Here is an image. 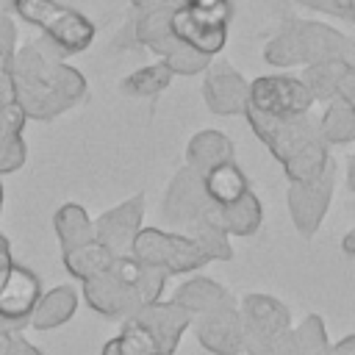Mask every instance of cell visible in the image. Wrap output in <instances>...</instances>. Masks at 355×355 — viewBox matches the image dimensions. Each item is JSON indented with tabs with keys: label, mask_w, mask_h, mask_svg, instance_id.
I'll return each instance as SVG.
<instances>
[{
	"label": "cell",
	"mask_w": 355,
	"mask_h": 355,
	"mask_svg": "<svg viewBox=\"0 0 355 355\" xmlns=\"http://www.w3.org/2000/svg\"><path fill=\"white\" fill-rule=\"evenodd\" d=\"M247 108L269 119H291V116L311 114L313 97L305 89L302 78L277 72V75H261L250 80Z\"/></svg>",
	"instance_id": "8992f818"
},
{
	"label": "cell",
	"mask_w": 355,
	"mask_h": 355,
	"mask_svg": "<svg viewBox=\"0 0 355 355\" xmlns=\"http://www.w3.org/2000/svg\"><path fill=\"white\" fill-rule=\"evenodd\" d=\"M28 116L22 114V108L14 103V105H6L0 108V136H11V133H22Z\"/></svg>",
	"instance_id": "8d00e7d4"
},
{
	"label": "cell",
	"mask_w": 355,
	"mask_h": 355,
	"mask_svg": "<svg viewBox=\"0 0 355 355\" xmlns=\"http://www.w3.org/2000/svg\"><path fill=\"white\" fill-rule=\"evenodd\" d=\"M183 6H189L197 14L211 17L216 22H225V25H230V17H233V3L230 0H183Z\"/></svg>",
	"instance_id": "d590c367"
},
{
	"label": "cell",
	"mask_w": 355,
	"mask_h": 355,
	"mask_svg": "<svg viewBox=\"0 0 355 355\" xmlns=\"http://www.w3.org/2000/svg\"><path fill=\"white\" fill-rule=\"evenodd\" d=\"M8 261H14V258H11V244H8V239L0 233V269H3Z\"/></svg>",
	"instance_id": "7dc6e473"
},
{
	"label": "cell",
	"mask_w": 355,
	"mask_h": 355,
	"mask_svg": "<svg viewBox=\"0 0 355 355\" xmlns=\"http://www.w3.org/2000/svg\"><path fill=\"white\" fill-rule=\"evenodd\" d=\"M202 100L216 116L244 114L250 100V80L225 61L211 64L202 78Z\"/></svg>",
	"instance_id": "7c38bea8"
},
{
	"label": "cell",
	"mask_w": 355,
	"mask_h": 355,
	"mask_svg": "<svg viewBox=\"0 0 355 355\" xmlns=\"http://www.w3.org/2000/svg\"><path fill=\"white\" fill-rule=\"evenodd\" d=\"M347 186H349V191L355 194V155L347 161Z\"/></svg>",
	"instance_id": "f907efd6"
},
{
	"label": "cell",
	"mask_w": 355,
	"mask_h": 355,
	"mask_svg": "<svg viewBox=\"0 0 355 355\" xmlns=\"http://www.w3.org/2000/svg\"><path fill=\"white\" fill-rule=\"evenodd\" d=\"M275 355H302L300 347H297V338H294V330H286L275 338Z\"/></svg>",
	"instance_id": "b9f144b4"
},
{
	"label": "cell",
	"mask_w": 355,
	"mask_h": 355,
	"mask_svg": "<svg viewBox=\"0 0 355 355\" xmlns=\"http://www.w3.org/2000/svg\"><path fill=\"white\" fill-rule=\"evenodd\" d=\"M14 14L42 31L58 55H75L94 42V22L61 0H17Z\"/></svg>",
	"instance_id": "3957f363"
},
{
	"label": "cell",
	"mask_w": 355,
	"mask_h": 355,
	"mask_svg": "<svg viewBox=\"0 0 355 355\" xmlns=\"http://www.w3.org/2000/svg\"><path fill=\"white\" fill-rule=\"evenodd\" d=\"M42 297V280L25 263L8 261L0 269V330L22 333Z\"/></svg>",
	"instance_id": "ba28073f"
},
{
	"label": "cell",
	"mask_w": 355,
	"mask_h": 355,
	"mask_svg": "<svg viewBox=\"0 0 355 355\" xmlns=\"http://www.w3.org/2000/svg\"><path fill=\"white\" fill-rule=\"evenodd\" d=\"M319 133H322L327 147L352 144L355 141V111L338 97L324 103V111L319 116Z\"/></svg>",
	"instance_id": "83f0119b"
},
{
	"label": "cell",
	"mask_w": 355,
	"mask_h": 355,
	"mask_svg": "<svg viewBox=\"0 0 355 355\" xmlns=\"http://www.w3.org/2000/svg\"><path fill=\"white\" fill-rule=\"evenodd\" d=\"M133 36L141 47L155 53L158 58L169 55L180 42L172 33V11H147L136 14L133 19Z\"/></svg>",
	"instance_id": "ffe728a7"
},
{
	"label": "cell",
	"mask_w": 355,
	"mask_h": 355,
	"mask_svg": "<svg viewBox=\"0 0 355 355\" xmlns=\"http://www.w3.org/2000/svg\"><path fill=\"white\" fill-rule=\"evenodd\" d=\"M297 3L305 6V8H311V11H322V14H333V17H338L333 0H297Z\"/></svg>",
	"instance_id": "f6af8a7d"
},
{
	"label": "cell",
	"mask_w": 355,
	"mask_h": 355,
	"mask_svg": "<svg viewBox=\"0 0 355 355\" xmlns=\"http://www.w3.org/2000/svg\"><path fill=\"white\" fill-rule=\"evenodd\" d=\"M349 64L352 61H347V58H324V61L308 64L302 69L300 78H302L305 89L311 92L313 103H330V100H336L338 83H341V78H344V72H347Z\"/></svg>",
	"instance_id": "cb8c5ba5"
},
{
	"label": "cell",
	"mask_w": 355,
	"mask_h": 355,
	"mask_svg": "<svg viewBox=\"0 0 355 355\" xmlns=\"http://www.w3.org/2000/svg\"><path fill=\"white\" fill-rule=\"evenodd\" d=\"M172 78L175 75L166 69V64L155 61V64L139 67L130 75H125L119 89H122V94H130V97H155V94H161L172 83Z\"/></svg>",
	"instance_id": "f546056e"
},
{
	"label": "cell",
	"mask_w": 355,
	"mask_h": 355,
	"mask_svg": "<svg viewBox=\"0 0 355 355\" xmlns=\"http://www.w3.org/2000/svg\"><path fill=\"white\" fill-rule=\"evenodd\" d=\"M222 219H225V227H227L230 239L233 236H241L244 239V236L258 233V227L263 222V205H261L258 194L250 189L244 197H239L236 202H230V205L222 208Z\"/></svg>",
	"instance_id": "4316f807"
},
{
	"label": "cell",
	"mask_w": 355,
	"mask_h": 355,
	"mask_svg": "<svg viewBox=\"0 0 355 355\" xmlns=\"http://www.w3.org/2000/svg\"><path fill=\"white\" fill-rule=\"evenodd\" d=\"M141 227H144V197L136 194L94 219V241L108 247L114 255H130L133 239Z\"/></svg>",
	"instance_id": "8fae6325"
},
{
	"label": "cell",
	"mask_w": 355,
	"mask_h": 355,
	"mask_svg": "<svg viewBox=\"0 0 355 355\" xmlns=\"http://www.w3.org/2000/svg\"><path fill=\"white\" fill-rule=\"evenodd\" d=\"M53 230L55 239L64 250H72L78 244H86L94 239V219L89 216V211L78 202H64L55 214H53Z\"/></svg>",
	"instance_id": "603a6c76"
},
{
	"label": "cell",
	"mask_w": 355,
	"mask_h": 355,
	"mask_svg": "<svg viewBox=\"0 0 355 355\" xmlns=\"http://www.w3.org/2000/svg\"><path fill=\"white\" fill-rule=\"evenodd\" d=\"M333 6H336V14L338 17L355 22V0H333Z\"/></svg>",
	"instance_id": "bcb514c9"
},
{
	"label": "cell",
	"mask_w": 355,
	"mask_h": 355,
	"mask_svg": "<svg viewBox=\"0 0 355 355\" xmlns=\"http://www.w3.org/2000/svg\"><path fill=\"white\" fill-rule=\"evenodd\" d=\"M244 352L247 355H275V338H261L244 333Z\"/></svg>",
	"instance_id": "74e56055"
},
{
	"label": "cell",
	"mask_w": 355,
	"mask_h": 355,
	"mask_svg": "<svg viewBox=\"0 0 355 355\" xmlns=\"http://www.w3.org/2000/svg\"><path fill=\"white\" fill-rule=\"evenodd\" d=\"M61 261H64V269L78 280V283H86L103 272L111 269V263L116 261V255L103 247L100 241H86V244H78L72 250H64L61 252Z\"/></svg>",
	"instance_id": "7402d4cb"
},
{
	"label": "cell",
	"mask_w": 355,
	"mask_h": 355,
	"mask_svg": "<svg viewBox=\"0 0 355 355\" xmlns=\"http://www.w3.org/2000/svg\"><path fill=\"white\" fill-rule=\"evenodd\" d=\"M330 166H333L330 147L324 144V139H319V141L308 144L302 153H297L288 164H283V172L288 178V183H305V180L324 175Z\"/></svg>",
	"instance_id": "f1b7e54d"
},
{
	"label": "cell",
	"mask_w": 355,
	"mask_h": 355,
	"mask_svg": "<svg viewBox=\"0 0 355 355\" xmlns=\"http://www.w3.org/2000/svg\"><path fill=\"white\" fill-rule=\"evenodd\" d=\"M341 250H344V255H349V258H355V227L341 239Z\"/></svg>",
	"instance_id": "c3c4849f"
},
{
	"label": "cell",
	"mask_w": 355,
	"mask_h": 355,
	"mask_svg": "<svg viewBox=\"0 0 355 355\" xmlns=\"http://www.w3.org/2000/svg\"><path fill=\"white\" fill-rule=\"evenodd\" d=\"M78 311V288L72 286H55L50 291H42L28 327L33 330H55L61 324H67Z\"/></svg>",
	"instance_id": "d6986e66"
},
{
	"label": "cell",
	"mask_w": 355,
	"mask_h": 355,
	"mask_svg": "<svg viewBox=\"0 0 355 355\" xmlns=\"http://www.w3.org/2000/svg\"><path fill=\"white\" fill-rule=\"evenodd\" d=\"M216 205L208 200L205 186H202V175H197L194 169L183 166L175 172V178L169 180L164 200H161V214L172 227L180 230H191L197 227Z\"/></svg>",
	"instance_id": "9c48e42d"
},
{
	"label": "cell",
	"mask_w": 355,
	"mask_h": 355,
	"mask_svg": "<svg viewBox=\"0 0 355 355\" xmlns=\"http://www.w3.org/2000/svg\"><path fill=\"white\" fill-rule=\"evenodd\" d=\"M14 6H17V0H0V11H14Z\"/></svg>",
	"instance_id": "816d5d0a"
},
{
	"label": "cell",
	"mask_w": 355,
	"mask_h": 355,
	"mask_svg": "<svg viewBox=\"0 0 355 355\" xmlns=\"http://www.w3.org/2000/svg\"><path fill=\"white\" fill-rule=\"evenodd\" d=\"M294 330L297 347L302 355H330V338H327V327L322 322L319 313H308Z\"/></svg>",
	"instance_id": "4dcf8cb0"
},
{
	"label": "cell",
	"mask_w": 355,
	"mask_h": 355,
	"mask_svg": "<svg viewBox=\"0 0 355 355\" xmlns=\"http://www.w3.org/2000/svg\"><path fill=\"white\" fill-rule=\"evenodd\" d=\"M11 78L17 89V105L28 119L39 122L55 119L64 111L75 108L89 89L83 72L61 61L44 39L17 47Z\"/></svg>",
	"instance_id": "6da1fadb"
},
{
	"label": "cell",
	"mask_w": 355,
	"mask_h": 355,
	"mask_svg": "<svg viewBox=\"0 0 355 355\" xmlns=\"http://www.w3.org/2000/svg\"><path fill=\"white\" fill-rule=\"evenodd\" d=\"M202 186H205L208 200L219 208L236 202L239 197H244L250 191V180H247L244 169L236 161H227V164H219V166L208 169L202 175Z\"/></svg>",
	"instance_id": "44dd1931"
},
{
	"label": "cell",
	"mask_w": 355,
	"mask_h": 355,
	"mask_svg": "<svg viewBox=\"0 0 355 355\" xmlns=\"http://www.w3.org/2000/svg\"><path fill=\"white\" fill-rule=\"evenodd\" d=\"M14 103H17V89H14L11 69H3V67H0V108L14 105Z\"/></svg>",
	"instance_id": "60d3db41"
},
{
	"label": "cell",
	"mask_w": 355,
	"mask_h": 355,
	"mask_svg": "<svg viewBox=\"0 0 355 355\" xmlns=\"http://www.w3.org/2000/svg\"><path fill=\"white\" fill-rule=\"evenodd\" d=\"M330 355H355V333L338 338L336 344H330Z\"/></svg>",
	"instance_id": "ee69618b"
},
{
	"label": "cell",
	"mask_w": 355,
	"mask_h": 355,
	"mask_svg": "<svg viewBox=\"0 0 355 355\" xmlns=\"http://www.w3.org/2000/svg\"><path fill=\"white\" fill-rule=\"evenodd\" d=\"M11 355H42V349L22 333H11Z\"/></svg>",
	"instance_id": "7bdbcfd3"
},
{
	"label": "cell",
	"mask_w": 355,
	"mask_h": 355,
	"mask_svg": "<svg viewBox=\"0 0 355 355\" xmlns=\"http://www.w3.org/2000/svg\"><path fill=\"white\" fill-rule=\"evenodd\" d=\"M236 161V144L227 133L216 130V128H205L200 133H194L186 144V166L194 169L197 175H205L208 169Z\"/></svg>",
	"instance_id": "e0dca14e"
},
{
	"label": "cell",
	"mask_w": 355,
	"mask_h": 355,
	"mask_svg": "<svg viewBox=\"0 0 355 355\" xmlns=\"http://www.w3.org/2000/svg\"><path fill=\"white\" fill-rule=\"evenodd\" d=\"M139 322L147 324V330L153 333V338L158 341V349L161 355H175L183 333L191 327L194 316L180 308L175 300H158V302H150V305H141L136 313H133Z\"/></svg>",
	"instance_id": "5bb4252c"
},
{
	"label": "cell",
	"mask_w": 355,
	"mask_h": 355,
	"mask_svg": "<svg viewBox=\"0 0 355 355\" xmlns=\"http://www.w3.org/2000/svg\"><path fill=\"white\" fill-rule=\"evenodd\" d=\"M0 208H3V180H0Z\"/></svg>",
	"instance_id": "f5cc1de1"
},
{
	"label": "cell",
	"mask_w": 355,
	"mask_h": 355,
	"mask_svg": "<svg viewBox=\"0 0 355 355\" xmlns=\"http://www.w3.org/2000/svg\"><path fill=\"white\" fill-rule=\"evenodd\" d=\"M161 61L166 64V69L172 75H200V72H205L211 67V55H205V53H200V50H194L189 44H178Z\"/></svg>",
	"instance_id": "1f68e13d"
},
{
	"label": "cell",
	"mask_w": 355,
	"mask_h": 355,
	"mask_svg": "<svg viewBox=\"0 0 355 355\" xmlns=\"http://www.w3.org/2000/svg\"><path fill=\"white\" fill-rule=\"evenodd\" d=\"M336 97L344 100V103L355 111V64L347 67V72H344V78H341V83H338V94H336Z\"/></svg>",
	"instance_id": "f35d334b"
},
{
	"label": "cell",
	"mask_w": 355,
	"mask_h": 355,
	"mask_svg": "<svg viewBox=\"0 0 355 355\" xmlns=\"http://www.w3.org/2000/svg\"><path fill=\"white\" fill-rule=\"evenodd\" d=\"M333 189H336V166H330L324 175L305 180V183H288L286 191V202H288V214L294 222V230L305 239H311L333 202Z\"/></svg>",
	"instance_id": "30bf717a"
},
{
	"label": "cell",
	"mask_w": 355,
	"mask_h": 355,
	"mask_svg": "<svg viewBox=\"0 0 355 355\" xmlns=\"http://www.w3.org/2000/svg\"><path fill=\"white\" fill-rule=\"evenodd\" d=\"M252 133L266 144V150L272 153V158L283 166L288 164L297 153H302L308 144L319 141L322 133H319V119H313L311 114H302V116H291V119H269V116H261L255 111H244Z\"/></svg>",
	"instance_id": "52a82bcc"
},
{
	"label": "cell",
	"mask_w": 355,
	"mask_h": 355,
	"mask_svg": "<svg viewBox=\"0 0 355 355\" xmlns=\"http://www.w3.org/2000/svg\"><path fill=\"white\" fill-rule=\"evenodd\" d=\"M130 258H136L144 266L164 269L166 275H189L208 263L197 241L178 230H161V227H141L133 239Z\"/></svg>",
	"instance_id": "277c9868"
},
{
	"label": "cell",
	"mask_w": 355,
	"mask_h": 355,
	"mask_svg": "<svg viewBox=\"0 0 355 355\" xmlns=\"http://www.w3.org/2000/svg\"><path fill=\"white\" fill-rule=\"evenodd\" d=\"M186 236H191L197 241V247L202 250V255L211 261H230L233 258V244H230V233L225 227L222 219V208L216 205L197 227H191Z\"/></svg>",
	"instance_id": "d4e9b609"
},
{
	"label": "cell",
	"mask_w": 355,
	"mask_h": 355,
	"mask_svg": "<svg viewBox=\"0 0 355 355\" xmlns=\"http://www.w3.org/2000/svg\"><path fill=\"white\" fill-rule=\"evenodd\" d=\"M136 14H147V11H175L178 6H183V0H130Z\"/></svg>",
	"instance_id": "ab89813d"
},
{
	"label": "cell",
	"mask_w": 355,
	"mask_h": 355,
	"mask_svg": "<svg viewBox=\"0 0 355 355\" xmlns=\"http://www.w3.org/2000/svg\"><path fill=\"white\" fill-rule=\"evenodd\" d=\"M172 300L180 308H186L191 316H205V313H214L219 308L236 305L233 302V294L222 283H216L211 277H189L186 283H180L175 288Z\"/></svg>",
	"instance_id": "ac0fdd59"
},
{
	"label": "cell",
	"mask_w": 355,
	"mask_h": 355,
	"mask_svg": "<svg viewBox=\"0 0 355 355\" xmlns=\"http://www.w3.org/2000/svg\"><path fill=\"white\" fill-rule=\"evenodd\" d=\"M172 33L180 44H189L211 58L222 53V47L227 44V25L205 14H197L189 6H178L172 11Z\"/></svg>",
	"instance_id": "9a60e30c"
},
{
	"label": "cell",
	"mask_w": 355,
	"mask_h": 355,
	"mask_svg": "<svg viewBox=\"0 0 355 355\" xmlns=\"http://www.w3.org/2000/svg\"><path fill=\"white\" fill-rule=\"evenodd\" d=\"M324 58L355 64V44L341 31L316 19H291L263 44V61L272 67H308Z\"/></svg>",
	"instance_id": "7a4b0ae2"
},
{
	"label": "cell",
	"mask_w": 355,
	"mask_h": 355,
	"mask_svg": "<svg viewBox=\"0 0 355 355\" xmlns=\"http://www.w3.org/2000/svg\"><path fill=\"white\" fill-rule=\"evenodd\" d=\"M100 355H161V349L153 333L147 330V324L139 322L136 316H128L122 319L119 333L103 344Z\"/></svg>",
	"instance_id": "484cf974"
},
{
	"label": "cell",
	"mask_w": 355,
	"mask_h": 355,
	"mask_svg": "<svg viewBox=\"0 0 355 355\" xmlns=\"http://www.w3.org/2000/svg\"><path fill=\"white\" fill-rule=\"evenodd\" d=\"M0 355H11V333L0 330Z\"/></svg>",
	"instance_id": "681fc988"
},
{
	"label": "cell",
	"mask_w": 355,
	"mask_h": 355,
	"mask_svg": "<svg viewBox=\"0 0 355 355\" xmlns=\"http://www.w3.org/2000/svg\"><path fill=\"white\" fill-rule=\"evenodd\" d=\"M239 313H241L244 333L250 336L277 338L280 333L291 330V311L286 308V302L269 294H247L241 300Z\"/></svg>",
	"instance_id": "2e32d148"
},
{
	"label": "cell",
	"mask_w": 355,
	"mask_h": 355,
	"mask_svg": "<svg viewBox=\"0 0 355 355\" xmlns=\"http://www.w3.org/2000/svg\"><path fill=\"white\" fill-rule=\"evenodd\" d=\"M14 55H17V25L6 11H0V67L11 69Z\"/></svg>",
	"instance_id": "e575fe53"
},
{
	"label": "cell",
	"mask_w": 355,
	"mask_h": 355,
	"mask_svg": "<svg viewBox=\"0 0 355 355\" xmlns=\"http://www.w3.org/2000/svg\"><path fill=\"white\" fill-rule=\"evenodd\" d=\"M194 333H197V341L202 344V349H208L211 355L244 352V324H241V313L236 305L197 316Z\"/></svg>",
	"instance_id": "4fadbf2b"
},
{
	"label": "cell",
	"mask_w": 355,
	"mask_h": 355,
	"mask_svg": "<svg viewBox=\"0 0 355 355\" xmlns=\"http://www.w3.org/2000/svg\"><path fill=\"white\" fill-rule=\"evenodd\" d=\"M28 158V144L22 139V133H11V136H0V178L17 172Z\"/></svg>",
	"instance_id": "836d02e7"
},
{
	"label": "cell",
	"mask_w": 355,
	"mask_h": 355,
	"mask_svg": "<svg viewBox=\"0 0 355 355\" xmlns=\"http://www.w3.org/2000/svg\"><path fill=\"white\" fill-rule=\"evenodd\" d=\"M166 280H169V275H166L164 269L139 263V269H136V291H139L141 305L158 302L161 294H164V288H166Z\"/></svg>",
	"instance_id": "d6a6232c"
},
{
	"label": "cell",
	"mask_w": 355,
	"mask_h": 355,
	"mask_svg": "<svg viewBox=\"0 0 355 355\" xmlns=\"http://www.w3.org/2000/svg\"><path fill=\"white\" fill-rule=\"evenodd\" d=\"M136 269L139 261L130 255H116L108 272L80 283V294L92 311L111 319H128L141 308L139 291H136Z\"/></svg>",
	"instance_id": "5b68a950"
}]
</instances>
